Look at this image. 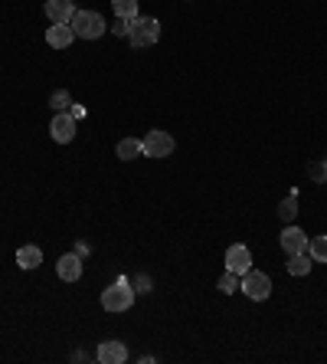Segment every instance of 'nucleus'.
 <instances>
[{
	"instance_id": "obj_1",
	"label": "nucleus",
	"mask_w": 327,
	"mask_h": 364,
	"mask_svg": "<svg viewBox=\"0 0 327 364\" xmlns=\"http://www.w3.org/2000/svg\"><path fill=\"white\" fill-rule=\"evenodd\" d=\"M69 26L76 30V40H99L109 30V23H105L99 10H76V17H72Z\"/></svg>"
},
{
	"instance_id": "obj_2",
	"label": "nucleus",
	"mask_w": 327,
	"mask_h": 364,
	"mask_svg": "<svg viewBox=\"0 0 327 364\" xmlns=\"http://www.w3.org/2000/svg\"><path fill=\"white\" fill-rule=\"evenodd\" d=\"M131 305H135V289H131L128 279H118L115 286H109L101 292V309L105 312H128Z\"/></svg>"
},
{
	"instance_id": "obj_3",
	"label": "nucleus",
	"mask_w": 327,
	"mask_h": 364,
	"mask_svg": "<svg viewBox=\"0 0 327 364\" xmlns=\"http://www.w3.org/2000/svg\"><path fill=\"white\" fill-rule=\"evenodd\" d=\"M160 40V23L154 17H135L131 20V30H128V43L141 50V46H154Z\"/></svg>"
},
{
	"instance_id": "obj_4",
	"label": "nucleus",
	"mask_w": 327,
	"mask_h": 364,
	"mask_svg": "<svg viewBox=\"0 0 327 364\" xmlns=\"http://www.w3.org/2000/svg\"><path fill=\"white\" fill-rule=\"evenodd\" d=\"M144 144V158H170L177 148L174 135L170 132H164V128H154V132H148V135L141 138Z\"/></svg>"
},
{
	"instance_id": "obj_5",
	"label": "nucleus",
	"mask_w": 327,
	"mask_h": 364,
	"mask_svg": "<svg viewBox=\"0 0 327 364\" xmlns=\"http://www.w3.org/2000/svg\"><path fill=\"white\" fill-rule=\"evenodd\" d=\"M243 296L252 299V302H265V299L272 296V279H269V272H259V269H249L243 276Z\"/></svg>"
},
{
	"instance_id": "obj_6",
	"label": "nucleus",
	"mask_w": 327,
	"mask_h": 364,
	"mask_svg": "<svg viewBox=\"0 0 327 364\" xmlns=\"http://www.w3.org/2000/svg\"><path fill=\"white\" fill-rule=\"evenodd\" d=\"M50 138L56 144H69L76 138V119H72L69 112H56L50 122Z\"/></svg>"
},
{
	"instance_id": "obj_7",
	"label": "nucleus",
	"mask_w": 327,
	"mask_h": 364,
	"mask_svg": "<svg viewBox=\"0 0 327 364\" xmlns=\"http://www.w3.org/2000/svg\"><path fill=\"white\" fill-rule=\"evenodd\" d=\"M226 269L235 272V276H245V272L252 269V253H249V246L243 243H233L226 250Z\"/></svg>"
},
{
	"instance_id": "obj_8",
	"label": "nucleus",
	"mask_w": 327,
	"mask_h": 364,
	"mask_svg": "<svg viewBox=\"0 0 327 364\" xmlns=\"http://www.w3.org/2000/svg\"><path fill=\"white\" fill-rule=\"evenodd\" d=\"M56 276H59L62 282H79V279H82V256H79V253L59 256Z\"/></svg>"
},
{
	"instance_id": "obj_9",
	"label": "nucleus",
	"mask_w": 327,
	"mask_h": 364,
	"mask_svg": "<svg viewBox=\"0 0 327 364\" xmlns=\"http://www.w3.org/2000/svg\"><path fill=\"white\" fill-rule=\"evenodd\" d=\"M278 243H282V250H285L288 256L304 253V250H308V237H304V230H298L294 223H288V227L282 230V237H278Z\"/></svg>"
},
{
	"instance_id": "obj_10",
	"label": "nucleus",
	"mask_w": 327,
	"mask_h": 364,
	"mask_svg": "<svg viewBox=\"0 0 327 364\" xmlns=\"http://www.w3.org/2000/svg\"><path fill=\"white\" fill-rule=\"evenodd\" d=\"M95 358H99L101 364H125L128 361V348H125V341L109 338V341H101V345H99Z\"/></svg>"
},
{
	"instance_id": "obj_11",
	"label": "nucleus",
	"mask_w": 327,
	"mask_h": 364,
	"mask_svg": "<svg viewBox=\"0 0 327 364\" xmlns=\"http://www.w3.org/2000/svg\"><path fill=\"white\" fill-rule=\"evenodd\" d=\"M46 17H50V23H72V17H76V4L72 0H46Z\"/></svg>"
},
{
	"instance_id": "obj_12",
	"label": "nucleus",
	"mask_w": 327,
	"mask_h": 364,
	"mask_svg": "<svg viewBox=\"0 0 327 364\" xmlns=\"http://www.w3.org/2000/svg\"><path fill=\"white\" fill-rule=\"evenodd\" d=\"M72 40H76V30L69 23H52L46 30V43H50L52 50H66V46H72Z\"/></svg>"
},
{
	"instance_id": "obj_13",
	"label": "nucleus",
	"mask_w": 327,
	"mask_h": 364,
	"mask_svg": "<svg viewBox=\"0 0 327 364\" xmlns=\"http://www.w3.org/2000/svg\"><path fill=\"white\" fill-rule=\"evenodd\" d=\"M40 263H43L40 246H20L17 250V266L20 269H40Z\"/></svg>"
},
{
	"instance_id": "obj_14",
	"label": "nucleus",
	"mask_w": 327,
	"mask_h": 364,
	"mask_svg": "<svg viewBox=\"0 0 327 364\" xmlns=\"http://www.w3.org/2000/svg\"><path fill=\"white\" fill-rule=\"evenodd\" d=\"M115 154L121 158V161H135L138 154H144V144L138 141V138H121L115 148Z\"/></svg>"
},
{
	"instance_id": "obj_15",
	"label": "nucleus",
	"mask_w": 327,
	"mask_h": 364,
	"mask_svg": "<svg viewBox=\"0 0 327 364\" xmlns=\"http://www.w3.org/2000/svg\"><path fill=\"white\" fill-rule=\"evenodd\" d=\"M311 266H314V259H311V256H308V250H304V253H294V256H288L285 269L292 272V276H308V272H311Z\"/></svg>"
},
{
	"instance_id": "obj_16",
	"label": "nucleus",
	"mask_w": 327,
	"mask_h": 364,
	"mask_svg": "<svg viewBox=\"0 0 327 364\" xmlns=\"http://www.w3.org/2000/svg\"><path fill=\"white\" fill-rule=\"evenodd\" d=\"M308 256L314 259V263H327V233L308 240Z\"/></svg>"
},
{
	"instance_id": "obj_17",
	"label": "nucleus",
	"mask_w": 327,
	"mask_h": 364,
	"mask_svg": "<svg viewBox=\"0 0 327 364\" xmlns=\"http://www.w3.org/2000/svg\"><path fill=\"white\" fill-rule=\"evenodd\" d=\"M111 10H115V17H121V20L141 17V14H138V0H111Z\"/></svg>"
},
{
	"instance_id": "obj_18",
	"label": "nucleus",
	"mask_w": 327,
	"mask_h": 364,
	"mask_svg": "<svg viewBox=\"0 0 327 364\" xmlns=\"http://www.w3.org/2000/svg\"><path fill=\"white\" fill-rule=\"evenodd\" d=\"M278 217L285 223H294V217H298V194H288L285 200L278 203Z\"/></svg>"
},
{
	"instance_id": "obj_19",
	"label": "nucleus",
	"mask_w": 327,
	"mask_h": 364,
	"mask_svg": "<svg viewBox=\"0 0 327 364\" xmlns=\"http://www.w3.org/2000/svg\"><path fill=\"white\" fill-rule=\"evenodd\" d=\"M239 286H243V276H235V272H223L219 276V292L223 296H233V292H239Z\"/></svg>"
},
{
	"instance_id": "obj_20",
	"label": "nucleus",
	"mask_w": 327,
	"mask_h": 364,
	"mask_svg": "<svg viewBox=\"0 0 327 364\" xmlns=\"http://www.w3.org/2000/svg\"><path fill=\"white\" fill-rule=\"evenodd\" d=\"M50 105H52V112H69V105H72V95H69L66 89H59V92L50 95Z\"/></svg>"
},
{
	"instance_id": "obj_21",
	"label": "nucleus",
	"mask_w": 327,
	"mask_h": 364,
	"mask_svg": "<svg viewBox=\"0 0 327 364\" xmlns=\"http://www.w3.org/2000/svg\"><path fill=\"white\" fill-rule=\"evenodd\" d=\"M111 30H115L118 36H128V30H131V20H121V17H118V23L111 26Z\"/></svg>"
},
{
	"instance_id": "obj_22",
	"label": "nucleus",
	"mask_w": 327,
	"mask_h": 364,
	"mask_svg": "<svg viewBox=\"0 0 327 364\" xmlns=\"http://www.w3.org/2000/svg\"><path fill=\"white\" fill-rule=\"evenodd\" d=\"M69 115H72V119H85V105H76V102H72V105H69Z\"/></svg>"
},
{
	"instance_id": "obj_23",
	"label": "nucleus",
	"mask_w": 327,
	"mask_h": 364,
	"mask_svg": "<svg viewBox=\"0 0 327 364\" xmlns=\"http://www.w3.org/2000/svg\"><path fill=\"white\" fill-rule=\"evenodd\" d=\"M135 286H141V289H138V292H148V289H151V279H148V276H138V282H135Z\"/></svg>"
},
{
	"instance_id": "obj_24",
	"label": "nucleus",
	"mask_w": 327,
	"mask_h": 364,
	"mask_svg": "<svg viewBox=\"0 0 327 364\" xmlns=\"http://www.w3.org/2000/svg\"><path fill=\"white\" fill-rule=\"evenodd\" d=\"M311 174H314V178H321V181H324V178H327V164H324V168H321V164H314V168H311Z\"/></svg>"
}]
</instances>
